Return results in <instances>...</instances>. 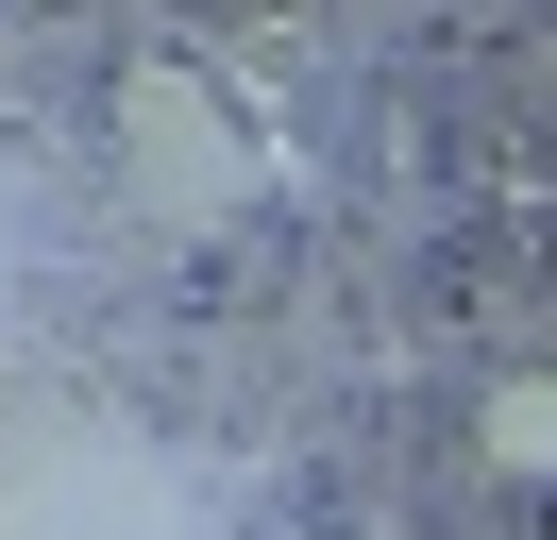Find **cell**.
I'll return each instance as SVG.
<instances>
[{
    "label": "cell",
    "instance_id": "obj_2",
    "mask_svg": "<svg viewBox=\"0 0 557 540\" xmlns=\"http://www.w3.org/2000/svg\"><path fill=\"white\" fill-rule=\"evenodd\" d=\"M490 456H507V472H523V456H557V371H541V389H507V405H490Z\"/></svg>",
    "mask_w": 557,
    "mask_h": 540
},
{
    "label": "cell",
    "instance_id": "obj_1",
    "mask_svg": "<svg viewBox=\"0 0 557 540\" xmlns=\"http://www.w3.org/2000/svg\"><path fill=\"white\" fill-rule=\"evenodd\" d=\"M119 152H136V186L170 202V220H220V202L253 186V135H220V101H203V85H170V68L119 101Z\"/></svg>",
    "mask_w": 557,
    "mask_h": 540
}]
</instances>
